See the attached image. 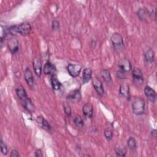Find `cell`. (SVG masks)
<instances>
[{
	"mask_svg": "<svg viewBox=\"0 0 157 157\" xmlns=\"http://www.w3.org/2000/svg\"><path fill=\"white\" fill-rule=\"evenodd\" d=\"M0 148L1 151L3 155H7L8 152V149L6 144L2 141V139L0 140Z\"/></svg>",
	"mask_w": 157,
	"mask_h": 157,
	"instance_id": "83f0119b",
	"label": "cell"
},
{
	"mask_svg": "<svg viewBox=\"0 0 157 157\" xmlns=\"http://www.w3.org/2000/svg\"><path fill=\"white\" fill-rule=\"evenodd\" d=\"M7 45H8L9 51L11 52L12 54L16 53L19 50L18 42L16 39H14V38L10 39L8 42Z\"/></svg>",
	"mask_w": 157,
	"mask_h": 157,
	"instance_id": "30bf717a",
	"label": "cell"
},
{
	"mask_svg": "<svg viewBox=\"0 0 157 157\" xmlns=\"http://www.w3.org/2000/svg\"><path fill=\"white\" fill-rule=\"evenodd\" d=\"M33 66L36 75L37 77H40L42 74V63L38 58H34L33 59Z\"/></svg>",
	"mask_w": 157,
	"mask_h": 157,
	"instance_id": "9c48e42d",
	"label": "cell"
},
{
	"mask_svg": "<svg viewBox=\"0 0 157 157\" xmlns=\"http://www.w3.org/2000/svg\"><path fill=\"white\" fill-rule=\"evenodd\" d=\"M92 70L91 68H85L83 72V83H86L91 78Z\"/></svg>",
	"mask_w": 157,
	"mask_h": 157,
	"instance_id": "d6986e66",
	"label": "cell"
},
{
	"mask_svg": "<svg viewBox=\"0 0 157 157\" xmlns=\"http://www.w3.org/2000/svg\"><path fill=\"white\" fill-rule=\"evenodd\" d=\"M145 101L142 98H137L134 99L132 103V110L134 113L137 115H142L145 112Z\"/></svg>",
	"mask_w": 157,
	"mask_h": 157,
	"instance_id": "3957f363",
	"label": "cell"
},
{
	"mask_svg": "<svg viewBox=\"0 0 157 157\" xmlns=\"http://www.w3.org/2000/svg\"><path fill=\"white\" fill-rule=\"evenodd\" d=\"M104 136L107 140H111L113 137V132L110 129H106L104 131Z\"/></svg>",
	"mask_w": 157,
	"mask_h": 157,
	"instance_id": "f546056e",
	"label": "cell"
},
{
	"mask_svg": "<svg viewBox=\"0 0 157 157\" xmlns=\"http://www.w3.org/2000/svg\"><path fill=\"white\" fill-rule=\"evenodd\" d=\"M139 18L143 21H145L147 18V13L144 9H139L137 12Z\"/></svg>",
	"mask_w": 157,
	"mask_h": 157,
	"instance_id": "d4e9b609",
	"label": "cell"
},
{
	"mask_svg": "<svg viewBox=\"0 0 157 157\" xmlns=\"http://www.w3.org/2000/svg\"><path fill=\"white\" fill-rule=\"evenodd\" d=\"M63 107L66 115L68 117H70L71 115V109L70 105L67 102H64L63 104Z\"/></svg>",
	"mask_w": 157,
	"mask_h": 157,
	"instance_id": "4316f807",
	"label": "cell"
},
{
	"mask_svg": "<svg viewBox=\"0 0 157 157\" xmlns=\"http://www.w3.org/2000/svg\"><path fill=\"white\" fill-rule=\"evenodd\" d=\"M67 70L70 75L73 77H76L79 75L82 70V66L78 64L69 63L67 66Z\"/></svg>",
	"mask_w": 157,
	"mask_h": 157,
	"instance_id": "277c9868",
	"label": "cell"
},
{
	"mask_svg": "<svg viewBox=\"0 0 157 157\" xmlns=\"http://www.w3.org/2000/svg\"><path fill=\"white\" fill-rule=\"evenodd\" d=\"M145 59L147 62L151 63L154 60V52L151 48L148 49L144 54Z\"/></svg>",
	"mask_w": 157,
	"mask_h": 157,
	"instance_id": "603a6c76",
	"label": "cell"
},
{
	"mask_svg": "<svg viewBox=\"0 0 157 157\" xmlns=\"http://www.w3.org/2000/svg\"><path fill=\"white\" fill-rule=\"evenodd\" d=\"M31 26L28 22H23L18 25L10 27L7 29V33L12 35L18 33L21 36H26L31 33Z\"/></svg>",
	"mask_w": 157,
	"mask_h": 157,
	"instance_id": "6da1fadb",
	"label": "cell"
},
{
	"mask_svg": "<svg viewBox=\"0 0 157 157\" xmlns=\"http://www.w3.org/2000/svg\"><path fill=\"white\" fill-rule=\"evenodd\" d=\"M100 74L101 77L104 79V80L107 82L109 83L112 80V77L110 75V72L107 69H102L100 72Z\"/></svg>",
	"mask_w": 157,
	"mask_h": 157,
	"instance_id": "ffe728a7",
	"label": "cell"
},
{
	"mask_svg": "<svg viewBox=\"0 0 157 157\" xmlns=\"http://www.w3.org/2000/svg\"><path fill=\"white\" fill-rule=\"evenodd\" d=\"M21 104L23 106V107L27 110L29 112H32L34 110V106L31 101V100L29 98H27L26 99L21 101Z\"/></svg>",
	"mask_w": 157,
	"mask_h": 157,
	"instance_id": "ac0fdd59",
	"label": "cell"
},
{
	"mask_svg": "<svg viewBox=\"0 0 157 157\" xmlns=\"http://www.w3.org/2000/svg\"><path fill=\"white\" fill-rule=\"evenodd\" d=\"M116 75L120 79H125L126 78V75L125 74V72H124L121 70H119V71H117Z\"/></svg>",
	"mask_w": 157,
	"mask_h": 157,
	"instance_id": "f1b7e54d",
	"label": "cell"
},
{
	"mask_svg": "<svg viewBox=\"0 0 157 157\" xmlns=\"http://www.w3.org/2000/svg\"><path fill=\"white\" fill-rule=\"evenodd\" d=\"M16 94L18 96V98L20 99L21 101H23L28 98L26 93L25 90L22 86H19L16 88Z\"/></svg>",
	"mask_w": 157,
	"mask_h": 157,
	"instance_id": "2e32d148",
	"label": "cell"
},
{
	"mask_svg": "<svg viewBox=\"0 0 157 157\" xmlns=\"http://www.w3.org/2000/svg\"><path fill=\"white\" fill-rule=\"evenodd\" d=\"M24 77L28 85L31 89L34 88L35 82L33 75V74L29 68H26L24 72Z\"/></svg>",
	"mask_w": 157,
	"mask_h": 157,
	"instance_id": "5b68a950",
	"label": "cell"
},
{
	"mask_svg": "<svg viewBox=\"0 0 157 157\" xmlns=\"http://www.w3.org/2000/svg\"><path fill=\"white\" fill-rule=\"evenodd\" d=\"M59 26V22L56 20H53L52 21V29L53 30H57L58 29Z\"/></svg>",
	"mask_w": 157,
	"mask_h": 157,
	"instance_id": "4dcf8cb0",
	"label": "cell"
},
{
	"mask_svg": "<svg viewBox=\"0 0 157 157\" xmlns=\"http://www.w3.org/2000/svg\"><path fill=\"white\" fill-rule=\"evenodd\" d=\"M35 156L36 157H41L43 156V154H42V151L40 149H37L35 151Z\"/></svg>",
	"mask_w": 157,
	"mask_h": 157,
	"instance_id": "d6a6232c",
	"label": "cell"
},
{
	"mask_svg": "<svg viewBox=\"0 0 157 157\" xmlns=\"http://www.w3.org/2000/svg\"><path fill=\"white\" fill-rule=\"evenodd\" d=\"M132 78L136 82H142L144 81V76L142 71L139 68H135L132 73Z\"/></svg>",
	"mask_w": 157,
	"mask_h": 157,
	"instance_id": "7c38bea8",
	"label": "cell"
},
{
	"mask_svg": "<svg viewBox=\"0 0 157 157\" xmlns=\"http://www.w3.org/2000/svg\"><path fill=\"white\" fill-rule=\"evenodd\" d=\"M50 81H51L52 86L53 90H58L60 88L61 85V83L59 82V80H58V78H57V77L55 75H52L51 78H50Z\"/></svg>",
	"mask_w": 157,
	"mask_h": 157,
	"instance_id": "44dd1931",
	"label": "cell"
},
{
	"mask_svg": "<svg viewBox=\"0 0 157 157\" xmlns=\"http://www.w3.org/2000/svg\"><path fill=\"white\" fill-rule=\"evenodd\" d=\"M74 123L78 127H82L83 125V121L80 116L76 115L74 118Z\"/></svg>",
	"mask_w": 157,
	"mask_h": 157,
	"instance_id": "484cf974",
	"label": "cell"
},
{
	"mask_svg": "<svg viewBox=\"0 0 157 157\" xmlns=\"http://www.w3.org/2000/svg\"><path fill=\"white\" fill-rule=\"evenodd\" d=\"M127 144L130 150L132 151H134L136 150L137 148V144H136V141L134 139V138L132 137H129L128 141H127Z\"/></svg>",
	"mask_w": 157,
	"mask_h": 157,
	"instance_id": "cb8c5ba5",
	"label": "cell"
},
{
	"mask_svg": "<svg viewBox=\"0 0 157 157\" xmlns=\"http://www.w3.org/2000/svg\"><path fill=\"white\" fill-rule=\"evenodd\" d=\"M118 66L121 71L125 72L130 71L132 69V66L130 61L126 58H123L120 61Z\"/></svg>",
	"mask_w": 157,
	"mask_h": 157,
	"instance_id": "8fae6325",
	"label": "cell"
},
{
	"mask_svg": "<svg viewBox=\"0 0 157 157\" xmlns=\"http://www.w3.org/2000/svg\"><path fill=\"white\" fill-rule=\"evenodd\" d=\"M37 123L44 129L47 131L51 130V126L50 125L49 123L42 117H37Z\"/></svg>",
	"mask_w": 157,
	"mask_h": 157,
	"instance_id": "9a60e30c",
	"label": "cell"
},
{
	"mask_svg": "<svg viewBox=\"0 0 157 157\" xmlns=\"http://www.w3.org/2000/svg\"><path fill=\"white\" fill-rule=\"evenodd\" d=\"M151 132L152 136H153V137L156 138V134H157V131H156V129H153Z\"/></svg>",
	"mask_w": 157,
	"mask_h": 157,
	"instance_id": "836d02e7",
	"label": "cell"
},
{
	"mask_svg": "<svg viewBox=\"0 0 157 157\" xmlns=\"http://www.w3.org/2000/svg\"><path fill=\"white\" fill-rule=\"evenodd\" d=\"M81 98L82 96H81V93L80 90L78 89H76L70 92V93L67 96V99L71 102L75 103L80 101L81 99Z\"/></svg>",
	"mask_w": 157,
	"mask_h": 157,
	"instance_id": "8992f818",
	"label": "cell"
},
{
	"mask_svg": "<svg viewBox=\"0 0 157 157\" xmlns=\"http://www.w3.org/2000/svg\"><path fill=\"white\" fill-rule=\"evenodd\" d=\"M55 66L50 62L47 61L44 67V72L46 75H55Z\"/></svg>",
	"mask_w": 157,
	"mask_h": 157,
	"instance_id": "5bb4252c",
	"label": "cell"
},
{
	"mask_svg": "<svg viewBox=\"0 0 157 157\" xmlns=\"http://www.w3.org/2000/svg\"><path fill=\"white\" fill-rule=\"evenodd\" d=\"M111 42L114 50L118 52L123 51L124 48L123 39L121 35L119 33H113L110 38Z\"/></svg>",
	"mask_w": 157,
	"mask_h": 157,
	"instance_id": "7a4b0ae2",
	"label": "cell"
},
{
	"mask_svg": "<svg viewBox=\"0 0 157 157\" xmlns=\"http://www.w3.org/2000/svg\"><path fill=\"white\" fill-rule=\"evenodd\" d=\"M93 85L98 94H99V96H102L104 94V87L101 81L99 79H98V78H94L93 80Z\"/></svg>",
	"mask_w": 157,
	"mask_h": 157,
	"instance_id": "ba28073f",
	"label": "cell"
},
{
	"mask_svg": "<svg viewBox=\"0 0 157 157\" xmlns=\"http://www.w3.org/2000/svg\"><path fill=\"white\" fill-rule=\"evenodd\" d=\"M115 153L117 156L124 157L126 154V148L124 147L118 145L115 148Z\"/></svg>",
	"mask_w": 157,
	"mask_h": 157,
	"instance_id": "7402d4cb",
	"label": "cell"
},
{
	"mask_svg": "<svg viewBox=\"0 0 157 157\" xmlns=\"http://www.w3.org/2000/svg\"><path fill=\"white\" fill-rule=\"evenodd\" d=\"M83 115L88 118H91L93 117V105L90 103L85 104L82 108Z\"/></svg>",
	"mask_w": 157,
	"mask_h": 157,
	"instance_id": "4fadbf2b",
	"label": "cell"
},
{
	"mask_svg": "<svg viewBox=\"0 0 157 157\" xmlns=\"http://www.w3.org/2000/svg\"><path fill=\"white\" fill-rule=\"evenodd\" d=\"M10 156H12V157H17V156H20V154H19L18 151L16 149H13V150L11 151Z\"/></svg>",
	"mask_w": 157,
	"mask_h": 157,
	"instance_id": "1f68e13d",
	"label": "cell"
},
{
	"mask_svg": "<svg viewBox=\"0 0 157 157\" xmlns=\"http://www.w3.org/2000/svg\"><path fill=\"white\" fill-rule=\"evenodd\" d=\"M144 93L146 97L152 102H155L156 99V91L150 86H146L144 88Z\"/></svg>",
	"mask_w": 157,
	"mask_h": 157,
	"instance_id": "52a82bcc",
	"label": "cell"
},
{
	"mask_svg": "<svg viewBox=\"0 0 157 157\" xmlns=\"http://www.w3.org/2000/svg\"><path fill=\"white\" fill-rule=\"evenodd\" d=\"M120 93L124 96L127 99H130V91H129V87L128 85L123 84L121 85L120 86Z\"/></svg>",
	"mask_w": 157,
	"mask_h": 157,
	"instance_id": "e0dca14e",
	"label": "cell"
}]
</instances>
